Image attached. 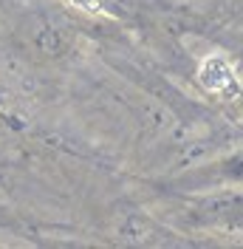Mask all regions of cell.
Wrapping results in <instances>:
<instances>
[{"mask_svg": "<svg viewBox=\"0 0 243 249\" xmlns=\"http://www.w3.org/2000/svg\"><path fill=\"white\" fill-rule=\"evenodd\" d=\"M198 77H201V82H204V88H209V91H215V93L235 91V85H238L235 68H232L224 57H209V60H204L201 62Z\"/></svg>", "mask_w": 243, "mask_h": 249, "instance_id": "1", "label": "cell"}]
</instances>
